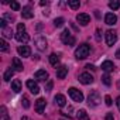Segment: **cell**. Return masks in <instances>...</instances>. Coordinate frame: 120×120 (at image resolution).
<instances>
[{"mask_svg": "<svg viewBox=\"0 0 120 120\" xmlns=\"http://www.w3.org/2000/svg\"><path fill=\"white\" fill-rule=\"evenodd\" d=\"M89 54H90V45L89 44H81L75 49V56L78 59H85Z\"/></svg>", "mask_w": 120, "mask_h": 120, "instance_id": "6da1fadb", "label": "cell"}, {"mask_svg": "<svg viewBox=\"0 0 120 120\" xmlns=\"http://www.w3.org/2000/svg\"><path fill=\"white\" fill-rule=\"evenodd\" d=\"M61 41L65 44V45H74L75 44V37L71 34V31L68 28H65L62 33H61Z\"/></svg>", "mask_w": 120, "mask_h": 120, "instance_id": "7a4b0ae2", "label": "cell"}, {"mask_svg": "<svg viewBox=\"0 0 120 120\" xmlns=\"http://www.w3.org/2000/svg\"><path fill=\"white\" fill-rule=\"evenodd\" d=\"M105 38H106V44L109 47H113L117 41V33L114 30H107L106 34H105Z\"/></svg>", "mask_w": 120, "mask_h": 120, "instance_id": "3957f363", "label": "cell"}, {"mask_svg": "<svg viewBox=\"0 0 120 120\" xmlns=\"http://www.w3.org/2000/svg\"><path fill=\"white\" fill-rule=\"evenodd\" d=\"M100 102H102V99H100V95L98 90H93L89 93V96H88V105L89 106H98Z\"/></svg>", "mask_w": 120, "mask_h": 120, "instance_id": "277c9868", "label": "cell"}, {"mask_svg": "<svg viewBox=\"0 0 120 120\" xmlns=\"http://www.w3.org/2000/svg\"><path fill=\"white\" fill-rule=\"evenodd\" d=\"M34 44H35V47H37L40 51H45L47 47H48L47 40H45V37H42V35H37V37L34 38Z\"/></svg>", "mask_w": 120, "mask_h": 120, "instance_id": "5b68a950", "label": "cell"}, {"mask_svg": "<svg viewBox=\"0 0 120 120\" xmlns=\"http://www.w3.org/2000/svg\"><path fill=\"white\" fill-rule=\"evenodd\" d=\"M68 93H69V96H71L75 102H82V100H83V93H82L81 90H78L76 88H69V89H68Z\"/></svg>", "mask_w": 120, "mask_h": 120, "instance_id": "8992f818", "label": "cell"}, {"mask_svg": "<svg viewBox=\"0 0 120 120\" xmlns=\"http://www.w3.org/2000/svg\"><path fill=\"white\" fill-rule=\"evenodd\" d=\"M79 82L83 83V85H90L93 82V76L89 72H83V74L79 75Z\"/></svg>", "mask_w": 120, "mask_h": 120, "instance_id": "52a82bcc", "label": "cell"}, {"mask_svg": "<svg viewBox=\"0 0 120 120\" xmlns=\"http://www.w3.org/2000/svg\"><path fill=\"white\" fill-rule=\"evenodd\" d=\"M76 20L79 21L81 26H88L89 21H90V16L86 14V13H79V14L76 16Z\"/></svg>", "mask_w": 120, "mask_h": 120, "instance_id": "ba28073f", "label": "cell"}, {"mask_svg": "<svg viewBox=\"0 0 120 120\" xmlns=\"http://www.w3.org/2000/svg\"><path fill=\"white\" fill-rule=\"evenodd\" d=\"M17 52H19V55L23 56V58H27V56L31 55V49H30L28 45H20V47L17 48Z\"/></svg>", "mask_w": 120, "mask_h": 120, "instance_id": "9c48e42d", "label": "cell"}, {"mask_svg": "<svg viewBox=\"0 0 120 120\" xmlns=\"http://www.w3.org/2000/svg\"><path fill=\"white\" fill-rule=\"evenodd\" d=\"M34 78H35L37 81H40V82H45V81L48 79V72L44 71V69H38V71L35 72Z\"/></svg>", "mask_w": 120, "mask_h": 120, "instance_id": "30bf717a", "label": "cell"}, {"mask_svg": "<svg viewBox=\"0 0 120 120\" xmlns=\"http://www.w3.org/2000/svg\"><path fill=\"white\" fill-rule=\"evenodd\" d=\"M26 85H27V88L30 89V92H31V93H34V95H37V93L40 92V88H38V85H37V82H34L33 79H28Z\"/></svg>", "mask_w": 120, "mask_h": 120, "instance_id": "8fae6325", "label": "cell"}, {"mask_svg": "<svg viewBox=\"0 0 120 120\" xmlns=\"http://www.w3.org/2000/svg\"><path fill=\"white\" fill-rule=\"evenodd\" d=\"M45 106H47V102H45V99H42V98L37 99V102H35V110H37V113H40V114H41V113L44 112Z\"/></svg>", "mask_w": 120, "mask_h": 120, "instance_id": "7c38bea8", "label": "cell"}, {"mask_svg": "<svg viewBox=\"0 0 120 120\" xmlns=\"http://www.w3.org/2000/svg\"><path fill=\"white\" fill-rule=\"evenodd\" d=\"M105 23H106L107 26H114V24L117 23V17H116V14H113V13H107V14L105 16Z\"/></svg>", "mask_w": 120, "mask_h": 120, "instance_id": "4fadbf2b", "label": "cell"}, {"mask_svg": "<svg viewBox=\"0 0 120 120\" xmlns=\"http://www.w3.org/2000/svg\"><path fill=\"white\" fill-rule=\"evenodd\" d=\"M68 75V68L65 65H61L59 68H56V78L58 79H64Z\"/></svg>", "mask_w": 120, "mask_h": 120, "instance_id": "5bb4252c", "label": "cell"}, {"mask_svg": "<svg viewBox=\"0 0 120 120\" xmlns=\"http://www.w3.org/2000/svg\"><path fill=\"white\" fill-rule=\"evenodd\" d=\"M16 40H17L19 42H24V44H26V42L30 40V35H28L26 31H23V33H17V34H16Z\"/></svg>", "mask_w": 120, "mask_h": 120, "instance_id": "9a60e30c", "label": "cell"}, {"mask_svg": "<svg viewBox=\"0 0 120 120\" xmlns=\"http://www.w3.org/2000/svg\"><path fill=\"white\" fill-rule=\"evenodd\" d=\"M54 100H55V103H56L59 107H64V106L67 105V99H65V96H64V95H61V93L56 95V96L54 98Z\"/></svg>", "mask_w": 120, "mask_h": 120, "instance_id": "2e32d148", "label": "cell"}, {"mask_svg": "<svg viewBox=\"0 0 120 120\" xmlns=\"http://www.w3.org/2000/svg\"><path fill=\"white\" fill-rule=\"evenodd\" d=\"M21 17H23V19H33V17H34V13L31 11V9H30V7H23Z\"/></svg>", "mask_w": 120, "mask_h": 120, "instance_id": "e0dca14e", "label": "cell"}, {"mask_svg": "<svg viewBox=\"0 0 120 120\" xmlns=\"http://www.w3.org/2000/svg\"><path fill=\"white\" fill-rule=\"evenodd\" d=\"M102 69H103L105 72H110V71L114 69V64H113L112 61H105V62L102 64Z\"/></svg>", "mask_w": 120, "mask_h": 120, "instance_id": "ac0fdd59", "label": "cell"}, {"mask_svg": "<svg viewBox=\"0 0 120 120\" xmlns=\"http://www.w3.org/2000/svg\"><path fill=\"white\" fill-rule=\"evenodd\" d=\"M13 68H14V71H19V72H21L24 68H23V64H21V61L19 58H13Z\"/></svg>", "mask_w": 120, "mask_h": 120, "instance_id": "d6986e66", "label": "cell"}, {"mask_svg": "<svg viewBox=\"0 0 120 120\" xmlns=\"http://www.w3.org/2000/svg\"><path fill=\"white\" fill-rule=\"evenodd\" d=\"M11 90L16 92V93H19V92L21 90V82H20L19 79H14V81L11 82Z\"/></svg>", "mask_w": 120, "mask_h": 120, "instance_id": "ffe728a7", "label": "cell"}, {"mask_svg": "<svg viewBox=\"0 0 120 120\" xmlns=\"http://www.w3.org/2000/svg\"><path fill=\"white\" fill-rule=\"evenodd\" d=\"M49 64L54 65V67H56V65L59 64V55H56V54H51V55H49Z\"/></svg>", "mask_w": 120, "mask_h": 120, "instance_id": "44dd1931", "label": "cell"}, {"mask_svg": "<svg viewBox=\"0 0 120 120\" xmlns=\"http://www.w3.org/2000/svg\"><path fill=\"white\" fill-rule=\"evenodd\" d=\"M76 113H78L76 116H78L79 120H89V116H88V113H86L85 109H81V110H78Z\"/></svg>", "mask_w": 120, "mask_h": 120, "instance_id": "7402d4cb", "label": "cell"}, {"mask_svg": "<svg viewBox=\"0 0 120 120\" xmlns=\"http://www.w3.org/2000/svg\"><path fill=\"white\" fill-rule=\"evenodd\" d=\"M13 75H14V69H13V68H9V69L4 72V76H3V79H4L6 82H9V81L13 78Z\"/></svg>", "mask_w": 120, "mask_h": 120, "instance_id": "603a6c76", "label": "cell"}, {"mask_svg": "<svg viewBox=\"0 0 120 120\" xmlns=\"http://www.w3.org/2000/svg\"><path fill=\"white\" fill-rule=\"evenodd\" d=\"M68 4H69V7H71L72 10H76V9H79V6H81L79 0H69Z\"/></svg>", "mask_w": 120, "mask_h": 120, "instance_id": "cb8c5ba5", "label": "cell"}, {"mask_svg": "<svg viewBox=\"0 0 120 120\" xmlns=\"http://www.w3.org/2000/svg\"><path fill=\"white\" fill-rule=\"evenodd\" d=\"M2 34H3L4 37L10 38V37L13 35V31H11V28H10V27H6V28H3V30H2Z\"/></svg>", "mask_w": 120, "mask_h": 120, "instance_id": "d4e9b609", "label": "cell"}, {"mask_svg": "<svg viewBox=\"0 0 120 120\" xmlns=\"http://www.w3.org/2000/svg\"><path fill=\"white\" fill-rule=\"evenodd\" d=\"M0 49H2L3 52H7L9 51V44L4 40H0Z\"/></svg>", "mask_w": 120, "mask_h": 120, "instance_id": "484cf974", "label": "cell"}, {"mask_svg": "<svg viewBox=\"0 0 120 120\" xmlns=\"http://www.w3.org/2000/svg\"><path fill=\"white\" fill-rule=\"evenodd\" d=\"M102 81H103V83H105L106 86H110V83H112V81H110V75H109V74H105V75L102 76Z\"/></svg>", "mask_w": 120, "mask_h": 120, "instance_id": "4316f807", "label": "cell"}, {"mask_svg": "<svg viewBox=\"0 0 120 120\" xmlns=\"http://www.w3.org/2000/svg\"><path fill=\"white\" fill-rule=\"evenodd\" d=\"M0 112H2V117H3V120H10V119H9V114H7V109H6V106H2V107H0Z\"/></svg>", "mask_w": 120, "mask_h": 120, "instance_id": "83f0119b", "label": "cell"}, {"mask_svg": "<svg viewBox=\"0 0 120 120\" xmlns=\"http://www.w3.org/2000/svg\"><path fill=\"white\" fill-rule=\"evenodd\" d=\"M64 21H65V20H64L62 17H58V19L54 20V26H55V27H62V26H64Z\"/></svg>", "mask_w": 120, "mask_h": 120, "instance_id": "f1b7e54d", "label": "cell"}, {"mask_svg": "<svg viewBox=\"0 0 120 120\" xmlns=\"http://www.w3.org/2000/svg\"><path fill=\"white\" fill-rule=\"evenodd\" d=\"M109 7H110L112 10H117V9L120 7V3L117 2V0H113V2H110V3H109Z\"/></svg>", "mask_w": 120, "mask_h": 120, "instance_id": "f546056e", "label": "cell"}, {"mask_svg": "<svg viewBox=\"0 0 120 120\" xmlns=\"http://www.w3.org/2000/svg\"><path fill=\"white\" fill-rule=\"evenodd\" d=\"M10 7H11V10H14V11L20 10V4H19L17 2H11V3H10Z\"/></svg>", "mask_w": 120, "mask_h": 120, "instance_id": "4dcf8cb0", "label": "cell"}, {"mask_svg": "<svg viewBox=\"0 0 120 120\" xmlns=\"http://www.w3.org/2000/svg\"><path fill=\"white\" fill-rule=\"evenodd\" d=\"M23 107H24V109H28V107H30V100H28L27 96L23 98Z\"/></svg>", "mask_w": 120, "mask_h": 120, "instance_id": "1f68e13d", "label": "cell"}, {"mask_svg": "<svg viewBox=\"0 0 120 120\" xmlns=\"http://www.w3.org/2000/svg\"><path fill=\"white\" fill-rule=\"evenodd\" d=\"M23 31H26V26L23 23H19L17 24V33H23Z\"/></svg>", "mask_w": 120, "mask_h": 120, "instance_id": "d6a6232c", "label": "cell"}, {"mask_svg": "<svg viewBox=\"0 0 120 120\" xmlns=\"http://www.w3.org/2000/svg\"><path fill=\"white\" fill-rule=\"evenodd\" d=\"M105 102H106V105H107V106H112V98H110L109 95H106V96H105Z\"/></svg>", "mask_w": 120, "mask_h": 120, "instance_id": "836d02e7", "label": "cell"}, {"mask_svg": "<svg viewBox=\"0 0 120 120\" xmlns=\"http://www.w3.org/2000/svg\"><path fill=\"white\" fill-rule=\"evenodd\" d=\"M0 27H2V30L7 27V21H6L4 19H2V20H0Z\"/></svg>", "mask_w": 120, "mask_h": 120, "instance_id": "e575fe53", "label": "cell"}, {"mask_svg": "<svg viewBox=\"0 0 120 120\" xmlns=\"http://www.w3.org/2000/svg\"><path fill=\"white\" fill-rule=\"evenodd\" d=\"M3 19H4V20H9L10 23L13 21V16H11V14H4V16H3Z\"/></svg>", "mask_w": 120, "mask_h": 120, "instance_id": "d590c367", "label": "cell"}, {"mask_svg": "<svg viewBox=\"0 0 120 120\" xmlns=\"http://www.w3.org/2000/svg\"><path fill=\"white\" fill-rule=\"evenodd\" d=\"M114 117H113V113H107L106 114V120H113Z\"/></svg>", "mask_w": 120, "mask_h": 120, "instance_id": "8d00e7d4", "label": "cell"}, {"mask_svg": "<svg viewBox=\"0 0 120 120\" xmlns=\"http://www.w3.org/2000/svg\"><path fill=\"white\" fill-rule=\"evenodd\" d=\"M85 68H86V69H92V71H95V69H96V68H95L93 65H90V64H88V65H86Z\"/></svg>", "mask_w": 120, "mask_h": 120, "instance_id": "74e56055", "label": "cell"}, {"mask_svg": "<svg viewBox=\"0 0 120 120\" xmlns=\"http://www.w3.org/2000/svg\"><path fill=\"white\" fill-rule=\"evenodd\" d=\"M51 88H52V82L49 81V82H48V85H47V88H45V90H51Z\"/></svg>", "mask_w": 120, "mask_h": 120, "instance_id": "f35d334b", "label": "cell"}, {"mask_svg": "<svg viewBox=\"0 0 120 120\" xmlns=\"http://www.w3.org/2000/svg\"><path fill=\"white\" fill-rule=\"evenodd\" d=\"M99 34H100V30H96V40L98 41H100V35Z\"/></svg>", "mask_w": 120, "mask_h": 120, "instance_id": "ab89813d", "label": "cell"}, {"mask_svg": "<svg viewBox=\"0 0 120 120\" xmlns=\"http://www.w3.org/2000/svg\"><path fill=\"white\" fill-rule=\"evenodd\" d=\"M116 105H117V107H119V110H120V96L116 99Z\"/></svg>", "mask_w": 120, "mask_h": 120, "instance_id": "60d3db41", "label": "cell"}, {"mask_svg": "<svg viewBox=\"0 0 120 120\" xmlns=\"http://www.w3.org/2000/svg\"><path fill=\"white\" fill-rule=\"evenodd\" d=\"M116 58H119V59H120V48L116 51Z\"/></svg>", "mask_w": 120, "mask_h": 120, "instance_id": "b9f144b4", "label": "cell"}, {"mask_svg": "<svg viewBox=\"0 0 120 120\" xmlns=\"http://www.w3.org/2000/svg\"><path fill=\"white\" fill-rule=\"evenodd\" d=\"M40 4H41V6H47V4H48V2H41Z\"/></svg>", "mask_w": 120, "mask_h": 120, "instance_id": "7bdbcfd3", "label": "cell"}, {"mask_svg": "<svg viewBox=\"0 0 120 120\" xmlns=\"http://www.w3.org/2000/svg\"><path fill=\"white\" fill-rule=\"evenodd\" d=\"M117 89H119V90H120V81H119V82H117Z\"/></svg>", "mask_w": 120, "mask_h": 120, "instance_id": "ee69618b", "label": "cell"}, {"mask_svg": "<svg viewBox=\"0 0 120 120\" xmlns=\"http://www.w3.org/2000/svg\"><path fill=\"white\" fill-rule=\"evenodd\" d=\"M61 120H62V119H61Z\"/></svg>", "mask_w": 120, "mask_h": 120, "instance_id": "f6af8a7d", "label": "cell"}]
</instances>
